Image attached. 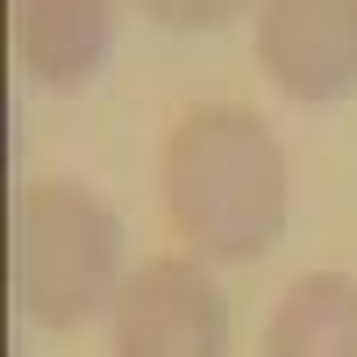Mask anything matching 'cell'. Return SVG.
Masks as SVG:
<instances>
[{
    "mask_svg": "<svg viewBox=\"0 0 357 357\" xmlns=\"http://www.w3.org/2000/svg\"><path fill=\"white\" fill-rule=\"evenodd\" d=\"M257 65L279 93L329 107L357 93V0H257Z\"/></svg>",
    "mask_w": 357,
    "mask_h": 357,
    "instance_id": "4",
    "label": "cell"
},
{
    "mask_svg": "<svg viewBox=\"0 0 357 357\" xmlns=\"http://www.w3.org/2000/svg\"><path fill=\"white\" fill-rule=\"evenodd\" d=\"M122 215L72 186L43 178L15 200V301L43 329H79L100 307L122 301Z\"/></svg>",
    "mask_w": 357,
    "mask_h": 357,
    "instance_id": "2",
    "label": "cell"
},
{
    "mask_svg": "<svg viewBox=\"0 0 357 357\" xmlns=\"http://www.w3.org/2000/svg\"><path fill=\"white\" fill-rule=\"evenodd\" d=\"M136 8L158 29H172V36H215V29H229L250 0H136Z\"/></svg>",
    "mask_w": 357,
    "mask_h": 357,
    "instance_id": "7",
    "label": "cell"
},
{
    "mask_svg": "<svg viewBox=\"0 0 357 357\" xmlns=\"http://www.w3.org/2000/svg\"><path fill=\"white\" fill-rule=\"evenodd\" d=\"M114 357H229V301L200 257H151L114 301Z\"/></svg>",
    "mask_w": 357,
    "mask_h": 357,
    "instance_id": "3",
    "label": "cell"
},
{
    "mask_svg": "<svg viewBox=\"0 0 357 357\" xmlns=\"http://www.w3.org/2000/svg\"><path fill=\"white\" fill-rule=\"evenodd\" d=\"M165 215L200 257L250 264L286 236V151L250 107H193L165 136Z\"/></svg>",
    "mask_w": 357,
    "mask_h": 357,
    "instance_id": "1",
    "label": "cell"
},
{
    "mask_svg": "<svg viewBox=\"0 0 357 357\" xmlns=\"http://www.w3.org/2000/svg\"><path fill=\"white\" fill-rule=\"evenodd\" d=\"M15 57L50 93L93 86L114 57V0H15Z\"/></svg>",
    "mask_w": 357,
    "mask_h": 357,
    "instance_id": "5",
    "label": "cell"
},
{
    "mask_svg": "<svg viewBox=\"0 0 357 357\" xmlns=\"http://www.w3.org/2000/svg\"><path fill=\"white\" fill-rule=\"evenodd\" d=\"M264 357H357V279L307 272L264 321Z\"/></svg>",
    "mask_w": 357,
    "mask_h": 357,
    "instance_id": "6",
    "label": "cell"
}]
</instances>
